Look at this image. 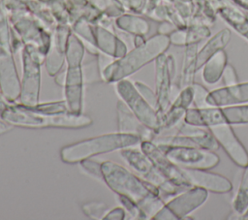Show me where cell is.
<instances>
[{"label": "cell", "instance_id": "cell-16", "mask_svg": "<svg viewBox=\"0 0 248 220\" xmlns=\"http://www.w3.org/2000/svg\"><path fill=\"white\" fill-rule=\"evenodd\" d=\"M248 207V166L244 168L240 183L232 201L233 212L241 218Z\"/></svg>", "mask_w": 248, "mask_h": 220}, {"label": "cell", "instance_id": "cell-9", "mask_svg": "<svg viewBox=\"0 0 248 220\" xmlns=\"http://www.w3.org/2000/svg\"><path fill=\"white\" fill-rule=\"evenodd\" d=\"M179 135H183L188 137L195 143L197 147L209 149V150H217L220 145L216 141L214 135L210 131L209 128L195 126L184 121L177 127L176 132Z\"/></svg>", "mask_w": 248, "mask_h": 220}, {"label": "cell", "instance_id": "cell-18", "mask_svg": "<svg viewBox=\"0 0 248 220\" xmlns=\"http://www.w3.org/2000/svg\"><path fill=\"white\" fill-rule=\"evenodd\" d=\"M193 90V103L192 105L195 108H202V107H208L206 99L208 96L209 91L202 84L194 82L192 85Z\"/></svg>", "mask_w": 248, "mask_h": 220}, {"label": "cell", "instance_id": "cell-5", "mask_svg": "<svg viewBox=\"0 0 248 220\" xmlns=\"http://www.w3.org/2000/svg\"><path fill=\"white\" fill-rule=\"evenodd\" d=\"M182 169L186 179L192 187H202L208 192L217 194L229 193L232 189L231 180L220 173L210 172L209 170Z\"/></svg>", "mask_w": 248, "mask_h": 220}, {"label": "cell", "instance_id": "cell-14", "mask_svg": "<svg viewBox=\"0 0 248 220\" xmlns=\"http://www.w3.org/2000/svg\"><path fill=\"white\" fill-rule=\"evenodd\" d=\"M228 57L224 49L217 51L202 65V79L208 84H214L222 78Z\"/></svg>", "mask_w": 248, "mask_h": 220}, {"label": "cell", "instance_id": "cell-17", "mask_svg": "<svg viewBox=\"0 0 248 220\" xmlns=\"http://www.w3.org/2000/svg\"><path fill=\"white\" fill-rule=\"evenodd\" d=\"M226 122L231 125H248V103L222 108Z\"/></svg>", "mask_w": 248, "mask_h": 220}, {"label": "cell", "instance_id": "cell-15", "mask_svg": "<svg viewBox=\"0 0 248 220\" xmlns=\"http://www.w3.org/2000/svg\"><path fill=\"white\" fill-rule=\"evenodd\" d=\"M185 112L186 109L170 104L167 110L159 114L160 126L157 131V135H160L165 131L177 129L184 120Z\"/></svg>", "mask_w": 248, "mask_h": 220}, {"label": "cell", "instance_id": "cell-8", "mask_svg": "<svg viewBox=\"0 0 248 220\" xmlns=\"http://www.w3.org/2000/svg\"><path fill=\"white\" fill-rule=\"evenodd\" d=\"M183 121L191 125L206 128H210L222 123H227L222 108L211 106L186 109Z\"/></svg>", "mask_w": 248, "mask_h": 220}, {"label": "cell", "instance_id": "cell-19", "mask_svg": "<svg viewBox=\"0 0 248 220\" xmlns=\"http://www.w3.org/2000/svg\"><path fill=\"white\" fill-rule=\"evenodd\" d=\"M192 103H193V90L191 85L181 88L177 93V96L171 102L172 105L181 107L184 109H188L192 105Z\"/></svg>", "mask_w": 248, "mask_h": 220}, {"label": "cell", "instance_id": "cell-20", "mask_svg": "<svg viewBox=\"0 0 248 220\" xmlns=\"http://www.w3.org/2000/svg\"><path fill=\"white\" fill-rule=\"evenodd\" d=\"M137 89L138 91L140 93V95L148 102L149 105H151L153 108H156L158 107V102H157V96H156V93L154 94V92L148 88L146 85L140 83V82H138L137 83Z\"/></svg>", "mask_w": 248, "mask_h": 220}, {"label": "cell", "instance_id": "cell-3", "mask_svg": "<svg viewBox=\"0 0 248 220\" xmlns=\"http://www.w3.org/2000/svg\"><path fill=\"white\" fill-rule=\"evenodd\" d=\"M141 149L150 159L155 169L164 177L183 188L187 189L192 187L185 177L183 169L170 161L156 143L144 141L141 143Z\"/></svg>", "mask_w": 248, "mask_h": 220}, {"label": "cell", "instance_id": "cell-6", "mask_svg": "<svg viewBox=\"0 0 248 220\" xmlns=\"http://www.w3.org/2000/svg\"><path fill=\"white\" fill-rule=\"evenodd\" d=\"M207 105L211 107H230L248 103V82H237L209 91Z\"/></svg>", "mask_w": 248, "mask_h": 220}, {"label": "cell", "instance_id": "cell-1", "mask_svg": "<svg viewBox=\"0 0 248 220\" xmlns=\"http://www.w3.org/2000/svg\"><path fill=\"white\" fill-rule=\"evenodd\" d=\"M158 146L170 161L180 168L191 170H210L215 168L220 162V157L213 150L196 146L163 144Z\"/></svg>", "mask_w": 248, "mask_h": 220}, {"label": "cell", "instance_id": "cell-4", "mask_svg": "<svg viewBox=\"0 0 248 220\" xmlns=\"http://www.w3.org/2000/svg\"><path fill=\"white\" fill-rule=\"evenodd\" d=\"M209 129L219 145L236 166L242 169L248 166V152L238 140L231 124L222 123L212 126Z\"/></svg>", "mask_w": 248, "mask_h": 220}, {"label": "cell", "instance_id": "cell-11", "mask_svg": "<svg viewBox=\"0 0 248 220\" xmlns=\"http://www.w3.org/2000/svg\"><path fill=\"white\" fill-rule=\"evenodd\" d=\"M231 31L227 28L220 30L217 34L211 37L206 44L202 47V48L198 51L197 56V64L198 70H200L202 65L206 62L208 58H210L217 51L224 49L231 40Z\"/></svg>", "mask_w": 248, "mask_h": 220}, {"label": "cell", "instance_id": "cell-13", "mask_svg": "<svg viewBox=\"0 0 248 220\" xmlns=\"http://www.w3.org/2000/svg\"><path fill=\"white\" fill-rule=\"evenodd\" d=\"M217 11L228 24L248 40V16L243 12L232 5H220Z\"/></svg>", "mask_w": 248, "mask_h": 220}, {"label": "cell", "instance_id": "cell-12", "mask_svg": "<svg viewBox=\"0 0 248 220\" xmlns=\"http://www.w3.org/2000/svg\"><path fill=\"white\" fill-rule=\"evenodd\" d=\"M197 56H198V43L186 46L184 56H183L179 85H178L180 89L183 87L192 85L195 82L194 81L195 76L198 71Z\"/></svg>", "mask_w": 248, "mask_h": 220}, {"label": "cell", "instance_id": "cell-2", "mask_svg": "<svg viewBox=\"0 0 248 220\" xmlns=\"http://www.w3.org/2000/svg\"><path fill=\"white\" fill-rule=\"evenodd\" d=\"M208 193L202 187H190L170 199L153 218L160 220L184 219L206 202Z\"/></svg>", "mask_w": 248, "mask_h": 220}, {"label": "cell", "instance_id": "cell-21", "mask_svg": "<svg viewBox=\"0 0 248 220\" xmlns=\"http://www.w3.org/2000/svg\"><path fill=\"white\" fill-rule=\"evenodd\" d=\"M222 79H223V82L225 85H232V84H235L238 82V77H237V73L235 71V69L231 65V64H227L223 74H222Z\"/></svg>", "mask_w": 248, "mask_h": 220}, {"label": "cell", "instance_id": "cell-10", "mask_svg": "<svg viewBox=\"0 0 248 220\" xmlns=\"http://www.w3.org/2000/svg\"><path fill=\"white\" fill-rule=\"evenodd\" d=\"M210 35V30L207 25L191 23L184 28H178L170 36V41L175 46H188L199 43Z\"/></svg>", "mask_w": 248, "mask_h": 220}, {"label": "cell", "instance_id": "cell-22", "mask_svg": "<svg viewBox=\"0 0 248 220\" xmlns=\"http://www.w3.org/2000/svg\"><path fill=\"white\" fill-rule=\"evenodd\" d=\"M241 219H245V220H248V207H247V209H246V211L242 214V216H241Z\"/></svg>", "mask_w": 248, "mask_h": 220}, {"label": "cell", "instance_id": "cell-7", "mask_svg": "<svg viewBox=\"0 0 248 220\" xmlns=\"http://www.w3.org/2000/svg\"><path fill=\"white\" fill-rule=\"evenodd\" d=\"M172 78L169 71L167 56L160 55L157 58L156 67V96H157V111L163 113L171 104Z\"/></svg>", "mask_w": 248, "mask_h": 220}]
</instances>
